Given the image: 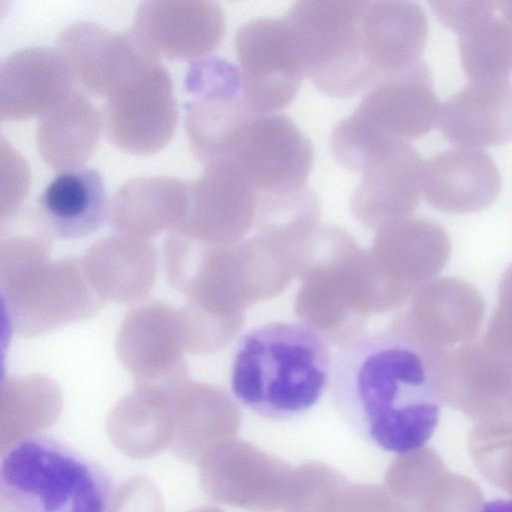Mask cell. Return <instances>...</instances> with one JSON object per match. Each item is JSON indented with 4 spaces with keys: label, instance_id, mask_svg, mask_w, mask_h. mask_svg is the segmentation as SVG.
Here are the masks:
<instances>
[{
    "label": "cell",
    "instance_id": "1",
    "mask_svg": "<svg viewBox=\"0 0 512 512\" xmlns=\"http://www.w3.org/2000/svg\"><path fill=\"white\" fill-rule=\"evenodd\" d=\"M329 386L342 419L383 450L421 448L437 426L441 402L429 363L393 328L343 342L332 359Z\"/></svg>",
    "mask_w": 512,
    "mask_h": 512
},
{
    "label": "cell",
    "instance_id": "2",
    "mask_svg": "<svg viewBox=\"0 0 512 512\" xmlns=\"http://www.w3.org/2000/svg\"><path fill=\"white\" fill-rule=\"evenodd\" d=\"M332 359L325 337L304 323H266L238 340L231 391L240 404L264 418L292 419L321 399Z\"/></svg>",
    "mask_w": 512,
    "mask_h": 512
},
{
    "label": "cell",
    "instance_id": "3",
    "mask_svg": "<svg viewBox=\"0 0 512 512\" xmlns=\"http://www.w3.org/2000/svg\"><path fill=\"white\" fill-rule=\"evenodd\" d=\"M98 464L45 435L1 453V512H110L116 495Z\"/></svg>",
    "mask_w": 512,
    "mask_h": 512
},
{
    "label": "cell",
    "instance_id": "4",
    "mask_svg": "<svg viewBox=\"0 0 512 512\" xmlns=\"http://www.w3.org/2000/svg\"><path fill=\"white\" fill-rule=\"evenodd\" d=\"M439 114L431 72L421 59L373 82L353 113L334 126L332 154L342 167L360 172L367 158L385 144L428 134Z\"/></svg>",
    "mask_w": 512,
    "mask_h": 512
},
{
    "label": "cell",
    "instance_id": "5",
    "mask_svg": "<svg viewBox=\"0 0 512 512\" xmlns=\"http://www.w3.org/2000/svg\"><path fill=\"white\" fill-rule=\"evenodd\" d=\"M107 135L118 148L151 155L171 140L177 109L169 74L152 52L132 40L112 59L104 78Z\"/></svg>",
    "mask_w": 512,
    "mask_h": 512
},
{
    "label": "cell",
    "instance_id": "6",
    "mask_svg": "<svg viewBox=\"0 0 512 512\" xmlns=\"http://www.w3.org/2000/svg\"><path fill=\"white\" fill-rule=\"evenodd\" d=\"M366 2L301 0L284 16L296 36L305 76L331 97L353 96L376 80L363 47Z\"/></svg>",
    "mask_w": 512,
    "mask_h": 512
},
{
    "label": "cell",
    "instance_id": "7",
    "mask_svg": "<svg viewBox=\"0 0 512 512\" xmlns=\"http://www.w3.org/2000/svg\"><path fill=\"white\" fill-rule=\"evenodd\" d=\"M242 93L255 114L277 113L296 97L305 76L294 31L285 17H257L235 36Z\"/></svg>",
    "mask_w": 512,
    "mask_h": 512
},
{
    "label": "cell",
    "instance_id": "8",
    "mask_svg": "<svg viewBox=\"0 0 512 512\" xmlns=\"http://www.w3.org/2000/svg\"><path fill=\"white\" fill-rule=\"evenodd\" d=\"M430 369L441 403L477 422L512 419V356L484 338L446 352Z\"/></svg>",
    "mask_w": 512,
    "mask_h": 512
},
{
    "label": "cell",
    "instance_id": "9",
    "mask_svg": "<svg viewBox=\"0 0 512 512\" xmlns=\"http://www.w3.org/2000/svg\"><path fill=\"white\" fill-rule=\"evenodd\" d=\"M198 464L200 485L211 500L250 512L282 510L293 468L280 458L230 438Z\"/></svg>",
    "mask_w": 512,
    "mask_h": 512
},
{
    "label": "cell",
    "instance_id": "10",
    "mask_svg": "<svg viewBox=\"0 0 512 512\" xmlns=\"http://www.w3.org/2000/svg\"><path fill=\"white\" fill-rule=\"evenodd\" d=\"M314 149L294 121L280 113L254 114L241 131L231 159L259 193L307 185Z\"/></svg>",
    "mask_w": 512,
    "mask_h": 512
},
{
    "label": "cell",
    "instance_id": "11",
    "mask_svg": "<svg viewBox=\"0 0 512 512\" xmlns=\"http://www.w3.org/2000/svg\"><path fill=\"white\" fill-rule=\"evenodd\" d=\"M485 312V301L473 285L459 278L442 277L421 287L411 311L393 329L432 364L456 345L474 340Z\"/></svg>",
    "mask_w": 512,
    "mask_h": 512
},
{
    "label": "cell",
    "instance_id": "12",
    "mask_svg": "<svg viewBox=\"0 0 512 512\" xmlns=\"http://www.w3.org/2000/svg\"><path fill=\"white\" fill-rule=\"evenodd\" d=\"M425 163L409 142L391 141L361 169L350 199L353 214L367 224L396 222L418 206Z\"/></svg>",
    "mask_w": 512,
    "mask_h": 512
},
{
    "label": "cell",
    "instance_id": "13",
    "mask_svg": "<svg viewBox=\"0 0 512 512\" xmlns=\"http://www.w3.org/2000/svg\"><path fill=\"white\" fill-rule=\"evenodd\" d=\"M224 26L221 7L214 1H145L132 33L159 56L195 59L218 47Z\"/></svg>",
    "mask_w": 512,
    "mask_h": 512
},
{
    "label": "cell",
    "instance_id": "14",
    "mask_svg": "<svg viewBox=\"0 0 512 512\" xmlns=\"http://www.w3.org/2000/svg\"><path fill=\"white\" fill-rule=\"evenodd\" d=\"M442 135L461 148L499 146L512 141V82L470 80L440 108Z\"/></svg>",
    "mask_w": 512,
    "mask_h": 512
},
{
    "label": "cell",
    "instance_id": "15",
    "mask_svg": "<svg viewBox=\"0 0 512 512\" xmlns=\"http://www.w3.org/2000/svg\"><path fill=\"white\" fill-rule=\"evenodd\" d=\"M73 75L59 53L43 47L15 52L0 69V117L43 116L71 92Z\"/></svg>",
    "mask_w": 512,
    "mask_h": 512
},
{
    "label": "cell",
    "instance_id": "16",
    "mask_svg": "<svg viewBox=\"0 0 512 512\" xmlns=\"http://www.w3.org/2000/svg\"><path fill=\"white\" fill-rule=\"evenodd\" d=\"M501 185L491 156L475 148L442 151L424 166L423 195L431 206L446 213H472L490 206Z\"/></svg>",
    "mask_w": 512,
    "mask_h": 512
},
{
    "label": "cell",
    "instance_id": "17",
    "mask_svg": "<svg viewBox=\"0 0 512 512\" xmlns=\"http://www.w3.org/2000/svg\"><path fill=\"white\" fill-rule=\"evenodd\" d=\"M361 27L365 57L376 80L422 59L428 36V19L417 2L367 1Z\"/></svg>",
    "mask_w": 512,
    "mask_h": 512
},
{
    "label": "cell",
    "instance_id": "18",
    "mask_svg": "<svg viewBox=\"0 0 512 512\" xmlns=\"http://www.w3.org/2000/svg\"><path fill=\"white\" fill-rule=\"evenodd\" d=\"M48 230L62 239H76L97 231L104 223L109 201L101 175L88 167L62 170L38 199Z\"/></svg>",
    "mask_w": 512,
    "mask_h": 512
},
{
    "label": "cell",
    "instance_id": "19",
    "mask_svg": "<svg viewBox=\"0 0 512 512\" xmlns=\"http://www.w3.org/2000/svg\"><path fill=\"white\" fill-rule=\"evenodd\" d=\"M101 119L86 97L72 91L45 113L37 129V147L43 161L53 168L82 166L98 143Z\"/></svg>",
    "mask_w": 512,
    "mask_h": 512
},
{
    "label": "cell",
    "instance_id": "20",
    "mask_svg": "<svg viewBox=\"0 0 512 512\" xmlns=\"http://www.w3.org/2000/svg\"><path fill=\"white\" fill-rule=\"evenodd\" d=\"M464 72L470 80L508 78L512 73V25L494 14L458 33Z\"/></svg>",
    "mask_w": 512,
    "mask_h": 512
},
{
    "label": "cell",
    "instance_id": "21",
    "mask_svg": "<svg viewBox=\"0 0 512 512\" xmlns=\"http://www.w3.org/2000/svg\"><path fill=\"white\" fill-rule=\"evenodd\" d=\"M446 471L435 450L421 447L398 455L388 466L383 485L412 512H416Z\"/></svg>",
    "mask_w": 512,
    "mask_h": 512
},
{
    "label": "cell",
    "instance_id": "22",
    "mask_svg": "<svg viewBox=\"0 0 512 512\" xmlns=\"http://www.w3.org/2000/svg\"><path fill=\"white\" fill-rule=\"evenodd\" d=\"M349 480L338 470L318 461L293 468L283 512H334Z\"/></svg>",
    "mask_w": 512,
    "mask_h": 512
},
{
    "label": "cell",
    "instance_id": "23",
    "mask_svg": "<svg viewBox=\"0 0 512 512\" xmlns=\"http://www.w3.org/2000/svg\"><path fill=\"white\" fill-rule=\"evenodd\" d=\"M468 450L480 473L512 496V420L477 422L468 437Z\"/></svg>",
    "mask_w": 512,
    "mask_h": 512
},
{
    "label": "cell",
    "instance_id": "24",
    "mask_svg": "<svg viewBox=\"0 0 512 512\" xmlns=\"http://www.w3.org/2000/svg\"><path fill=\"white\" fill-rule=\"evenodd\" d=\"M483 507L481 489L474 481L446 471L416 512H482Z\"/></svg>",
    "mask_w": 512,
    "mask_h": 512
},
{
    "label": "cell",
    "instance_id": "25",
    "mask_svg": "<svg viewBox=\"0 0 512 512\" xmlns=\"http://www.w3.org/2000/svg\"><path fill=\"white\" fill-rule=\"evenodd\" d=\"M335 512H412L384 485L349 481L341 491Z\"/></svg>",
    "mask_w": 512,
    "mask_h": 512
},
{
    "label": "cell",
    "instance_id": "26",
    "mask_svg": "<svg viewBox=\"0 0 512 512\" xmlns=\"http://www.w3.org/2000/svg\"><path fill=\"white\" fill-rule=\"evenodd\" d=\"M497 300L483 338L492 347L512 356V263L500 279Z\"/></svg>",
    "mask_w": 512,
    "mask_h": 512
},
{
    "label": "cell",
    "instance_id": "27",
    "mask_svg": "<svg viewBox=\"0 0 512 512\" xmlns=\"http://www.w3.org/2000/svg\"><path fill=\"white\" fill-rule=\"evenodd\" d=\"M110 512H164V503L152 481L135 476L117 490Z\"/></svg>",
    "mask_w": 512,
    "mask_h": 512
},
{
    "label": "cell",
    "instance_id": "28",
    "mask_svg": "<svg viewBox=\"0 0 512 512\" xmlns=\"http://www.w3.org/2000/svg\"><path fill=\"white\" fill-rule=\"evenodd\" d=\"M430 6L445 27L459 33L477 20L494 14L497 9V2L431 1Z\"/></svg>",
    "mask_w": 512,
    "mask_h": 512
},
{
    "label": "cell",
    "instance_id": "29",
    "mask_svg": "<svg viewBox=\"0 0 512 512\" xmlns=\"http://www.w3.org/2000/svg\"><path fill=\"white\" fill-rule=\"evenodd\" d=\"M482 512H512V501L497 499L484 505Z\"/></svg>",
    "mask_w": 512,
    "mask_h": 512
},
{
    "label": "cell",
    "instance_id": "30",
    "mask_svg": "<svg viewBox=\"0 0 512 512\" xmlns=\"http://www.w3.org/2000/svg\"><path fill=\"white\" fill-rule=\"evenodd\" d=\"M497 9H499L502 17L512 25V0L497 2Z\"/></svg>",
    "mask_w": 512,
    "mask_h": 512
},
{
    "label": "cell",
    "instance_id": "31",
    "mask_svg": "<svg viewBox=\"0 0 512 512\" xmlns=\"http://www.w3.org/2000/svg\"><path fill=\"white\" fill-rule=\"evenodd\" d=\"M192 512H223V511L216 507L205 506V507L198 508Z\"/></svg>",
    "mask_w": 512,
    "mask_h": 512
},
{
    "label": "cell",
    "instance_id": "32",
    "mask_svg": "<svg viewBox=\"0 0 512 512\" xmlns=\"http://www.w3.org/2000/svg\"><path fill=\"white\" fill-rule=\"evenodd\" d=\"M512 420V419H511Z\"/></svg>",
    "mask_w": 512,
    "mask_h": 512
}]
</instances>
